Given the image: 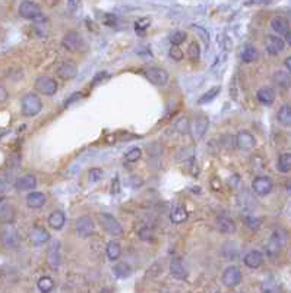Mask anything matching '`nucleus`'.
I'll return each mask as SVG.
<instances>
[{"label":"nucleus","mask_w":291,"mask_h":293,"mask_svg":"<svg viewBox=\"0 0 291 293\" xmlns=\"http://www.w3.org/2000/svg\"><path fill=\"white\" fill-rule=\"evenodd\" d=\"M98 222L101 225V228L111 236H122L123 235V226L117 222V218L111 214L107 212H100L98 215Z\"/></svg>","instance_id":"nucleus-1"},{"label":"nucleus","mask_w":291,"mask_h":293,"mask_svg":"<svg viewBox=\"0 0 291 293\" xmlns=\"http://www.w3.org/2000/svg\"><path fill=\"white\" fill-rule=\"evenodd\" d=\"M41 109H43V103L37 94L30 93L22 98V114L24 116H27V117L37 116L41 112Z\"/></svg>","instance_id":"nucleus-2"},{"label":"nucleus","mask_w":291,"mask_h":293,"mask_svg":"<svg viewBox=\"0 0 291 293\" xmlns=\"http://www.w3.org/2000/svg\"><path fill=\"white\" fill-rule=\"evenodd\" d=\"M285 242H287V235H285V232H284V230H281V229L274 230V233H272V235H271V238H269L268 246H266L268 254H269L271 257L278 255V254H279V252L284 249Z\"/></svg>","instance_id":"nucleus-3"},{"label":"nucleus","mask_w":291,"mask_h":293,"mask_svg":"<svg viewBox=\"0 0 291 293\" xmlns=\"http://www.w3.org/2000/svg\"><path fill=\"white\" fill-rule=\"evenodd\" d=\"M77 235L82 239H87L90 236H92L95 233V222L92 220V217L90 215H82L77 220V226H75Z\"/></svg>","instance_id":"nucleus-4"},{"label":"nucleus","mask_w":291,"mask_h":293,"mask_svg":"<svg viewBox=\"0 0 291 293\" xmlns=\"http://www.w3.org/2000/svg\"><path fill=\"white\" fill-rule=\"evenodd\" d=\"M145 77H147V80L150 82H153L154 85H158V87L167 85L168 80H170L167 70H164L161 67H155V66L145 69Z\"/></svg>","instance_id":"nucleus-5"},{"label":"nucleus","mask_w":291,"mask_h":293,"mask_svg":"<svg viewBox=\"0 0 291 293\" xmlns=\"http://www.w3.org/2000/svg\"><path fill=\"white\" fill-rule=\"evenodd\" d=\"M35 90L43 96H54L57 93V82L48 77H40L35 81Z\"/></svg>","instance_id":"nucleus-6"},{"label":"nucleus","mask_w":291,"mask_h":293,"mask_svg":"<svg viewBox=\"0 0 291 293\" xmlns=\"http://www.w3.org/2000/svg\"><path fill=\"white\" fill-rule=\"evenodd\" d=\"M242 281V271L237 265H230L223 273V283L227 287H236Z\"/></svg>","instance_id":"nucleus-7"},{"label":"nucleus","mask_w":291,"mask_h":293,"mask_svg":"<svg viewBox=\"0 0 291 293\" xmlns=\"http://www.w3.org/2000/svg\"><path fill=\"white\" fill-rule=\"evenodd\" d=\"M209 126V120L205 114H199L193 119V122L190 123V132L193 135L195 139H199L205 135V132L208 130Z\"/></svg>","instance_id":"nucleus-8"},{"label":"nucleus","mask_w":291,"mask_h":293,"mask_svg":"<svg viewBox=\"0 0 291 293\" xmlns=\"http://www.w3.org/2000/svg\"><path fill=\"white\" fill-rule=\"evenodd\" d=\"M272 180L266 176H256L252 182V189L256 195L265 196L272 191Z\"/></svg>","instance_id":"nucleus-9"},{"label":"nucleus","mask_w":291,"mask_h":293,"mask_svg":"<svg viewBox=\"0 0 291 293\" xmlns=\"http://www.w3.org/2000/svg\"><path fill=\"white\" fill-rule=\"evenodd\" d=\"M63 47L69 51H79L84 47V40L78 33H67L61 41Z\"/></svg>","instance_id":"nucleus-10"},{"label":"nucleus","mask_w":291,"mask_h":293,"mask_svg":"<svg viewBox=\"0 0 291 293\" xmlns=\"http://www.w3.org/2000/svg\"><path fill=\"white\" fill-rule=\"evenodd\" d=\"M19 15L24 18V19H38L41 16V9L37 3L34 2H22L19 5Z\"/></svg>","instance_id":"nucleus-11"},{"label":"nucleus","mask_w":291,"mask_h":293,"mask_svg":"<svg viewBox=\"0 0 291 293\" xmlns=\"http://www.w3.org/2000/svg\"><path fill=\"white\" fill-rule=\"evenodd\" d=\"M170 273L177 280H186L189 276V270L184 264V261L179 257H174L170 262Z\"/></svg>","instance_id":"nucleus-12"},{"label":"nucleus","mask_w":291,"mask_h":293,"mask_svg":"<svg viewBox=\"0 0 291 293\" xmlns=\"http://www.w3.org/2000/svg\"><path fill=\"white\" fill-rule=\"evenodd\" d=\"M236 144H237V146H239L240 150L247 151V150L255 148L256 139H255V136H253L250 132H247V130H240V132L237 133V136H236Z\"/></svg>","instance_id":"nucleus-13"},{"label":"nucleus","mask_w":291,"mask_h":293,"mask_svg":"<svg viewBox=\"0 0 291 293\" xmlns=\"http://www.w3.org/2000/svg\"><path fill=\"white\" fill-rule=\"evenodd\" d=\"M265 49L269 54H279L285 49V41L276 35H268L265 38Z\"/></svg>","instance_id":"nucleus-14"},{"label":"nucleus","mask_w":291,"mask_h":293,"mask_svg":"<svg viewBox=\"0 0 291 293\" xmlns=\"http://www.w3.org/2000/svg\"><path fill=\"white\" fill-rule=\"evenodd\" d=\"M30 241H31L35 246H38V245L47 244V242L50 241V235H48V232H47L44 228H41V226H34V228L30 230Z\"/></svg>","instance_id":"nucleus-15"},{"label":"nucleus","mask_w":291,"mask_h":293,"mask_svg":"<svg viewBox=\"0 0 291 293\" xmlns=\"http://www.w3.org/2000/svg\"><path fill=\"white\" fill-rule=\"evenodd\" d=\"M15 220V208L8 201H0V222L12 223Z\"/></svg>","instance_id":"nucleus-16"},{"label":"nucleus","mask_w":291,"mask_h":293,"mask_svg":"<svg viewBox=\"0 0 291 293\" xmlns=\"http://www.w3.org/2000/svg\"><path fill=\"white\" fill-rule=\"evenodd\" d=\"M57 75L61 78V80H72L78 75V67L75 63H70V62H66L63 63L59 70H57Z\"/></svg>","instance_id":"nucleus-17"},{"label":"nucleus","mask_w":291,"mask_h":293,"mask_svg":"<svg viewBox=\"0 0 291 293\" xmlns=\"http://www.w3.org/2000/svg\"><path fill=\"white\" fill-rule=\"evenodd\" d=\"M47 260H48V264L54 268H57V265L60 264V242L59 241H53L51 245L48 246Z\"/></svg>","instance_id":"nucleus-18"},{"label":"nucleus","mask_w":291,"mask_h":293,"mask_svg":"<svg viewBox=\"0 0 291 293\" xmlns=\"http://www.w3.org/2000/svg\"><path fill=\"white\" fill-rule=\"evenodd\" d=\"M2 239H3L5 246L9 248V249L18 248V246H19V242H21L19 235H18V232H16L15 229H6V230L3 232V238H2Z\"/></svg>","instance_id":"nucleus-19"},{"label":"nucleus","mask_w":291,"mask_h":293,"mask_svg":"<svg viewBox=\"0 0 291 293\" xmlns=\"http://www.w3.org/2000/svg\"><path fill=\"white\" fill-rule=\"evenodd\" d=\"M263 254L260 251H250L245 257V264L249 268H259L263 264Z\"/></svg>","instance_id":"nucleus-20"},{"label":"nucleus","mask_w":291,"mask_h":293,"mask_svg":"<svg viewBox=\"0 0 291 293\" xmlns=\"http://www.w3.org/2000/svg\"><path fill=\"white\" fill-rule=\"evenodd\" d=\"M274 82L276 87H279L281 90H288L291 87V77L290 73L285 72V70H276L274 73Z\"/></svg>","instance_id":"nucleus-21"},{"label":"nucleus","mask_w":291,"mask_h":293,"mask_svg":"<svg viewBox=\"0 0 291 293\" xmlns=\"http://www.w3.org/2000/svg\"><path fill=\"white\" fill-rule=\"evenodd\" d=\"M66 223V215L63 211H53L50 215H48V226L54 230H60Z\"/></svg>","instance_id":"nucleus-22"},{"label":"nucleus","mask_w":291,"mask_h":293,"mask_svg":"<svg viewBox=\"0 0 291 293\" xmlns=\"http://www.w3.org/2000/svg\"><path fill=\"white\" fill-rule=\"evenodd\" d=\"M37 186V178L34 175H25L15 182V188L18 191H30Z\"/></svg>","instance_id":"nucleus-23"},{"label":"nucleus","mask_w":291,"mask_h":293,"mask_svg":"<svg viewBox=\"0 0 291 293\" xmlns=\"http://www.w3.org/2000/svg\"><path fill=\"white\" fill-rule=\"evenodd\" d=\"M216 229L224 235H231L236 232V225L229 217H218L216 218Z\"/></svg>","instance_id":"nucleus-24"},{"label":"nucleus","mask_w":291,"mask_h":293,"mask_svg":"<svg viewBox=\"0 0 291 293\" xmlns=\"http://www.w3.org/2000/svg\"><path fill=\"white\" fill-rule=\"evenodd\" d=\"M256 97H258L259 103H262L265 106H271L275 101V91L271 87H263L258 91Z\"/></svg>","instance_id":"nucleus-25"},{"label":"nucleus","mask_w":291,"mask_h":293,"mask_svg":"<svg viewBox=\"0 0 291 293\" xmlns=\"http://www.w3.org/2000/svg\"><path fill=\"white\" fill-rule=\"evenodd\" d=\"M46 204V195L43 194V192H31L28 196H27V205L30 207V208H34V210H37V208H41L43 205Z\"/></svg>","instance_id":"nucleus-26"},{"label":"nucleus","mask_w":291,"mask_h":293,"mask_svg":"<svg viewBox=\"0 0 291 293\" xmlns=\"http://www.w3.org/2000/svg\"><path fill=\"white\" fill-rule=\"evenodd\" d=\"M259 59V50L255 46H246L242 51V60L246 63H253Z\"/></svg>","instance_id":"nucleus-27"},{"label":"nucleus","mask_w":291,"mask_h":293,"mask_svg":"<svg viewBox=\"0 0 291 293\" xmlns=\"http://www.w3.org/2000/svg\"><path fill=\"white\" fill-rule=\"evenodd\" d=\"M271 27H272V30H274L275 33H278V34H287V33L290 31L288 21H287L285 18H281V16L274 18V19L271 21Z\"/></svg>","instance_id":"nucleus-28"},{"label":"nucleus","mask_w":291,"mask_h":293,"mask_svg":"<svg viewBox=\"0 0 291 293\" xmlns=\"http://www.w3.org/2000/svg\"><path fill=\"white\" fill-rule=\"evenodd\" d=\"M262 293H282V286L274 278H268L262 283Z\"/></svg>","instance_id":"nucleus-29"},{"label":"nucleus","mask_w":291,"mask_h":293,"mask_svg":"<svg viewBox=\"0 0 291 293\" xmlns=\"http://www.w3.org/2000/svg\"><path fill=\"white\" fill-rule=\"evenodd\" d=\"M106 252H107V257H108L110 261H116V260H119V257H120V254H122L120 244L116 242V241H110V242L107 244Z\"/></svg>","instance_id":"nucleus-30"},{"label":"nucleus","mask_w":291,"mask_h":293,"mask_svg":"<svg viewBox=\"0 0 291 293\" xmlns=\"http://www.w3.org/2000/svg\"><path fill=\"white\" fill-rule=\"evenodd\" d=\"M170 220L176 225L183 223V222H186V220H187V211L183 207H176L170 212Z\"/></svg>","instance_id":"nucleus-31"},{"label":"nucleus","mask_w":291,"mask_h":293,"mask_svg":"<svg viewBox=\"0 0 291 293\" xmlns=\"http://www.w3.org/2000/svg\"><path fill=\"white\" fill-rule=\"evenodd\" d=\"M278 122L282 123L284 126H291V106H282L278 110Z\"/></svg>","instance_id":"nucleus-32"},{"label":"nucleus","mask_w":291,"mask_h":293,"mask_svg":"<svg viewBox=\"0 0 291 293\" xmlns=\"http://www.w3.org/2000/svg\"><path fill=\"white\" fill-rule=\"evenodd\" d=\"M276 167L281 173H288L291 170V154L285 153V154H281L278 157V163H276Z\"/></svg>","instance_id":"nucleus-33"},{"label":"nucleus","mask_w":291,"mask_h":293,"mask_svg":"<svg viewBox=\"0 0 291 293\" xmlns=\"http://www.w3.org/2000/svg\"><path fill=\"white\" fill-rule=\"evenodd\" d=\"M37 286H38V289H40L41 293H50V292L54 289V281H53L51 277L44 276V277H41V278L38 280Z\"/></svg>","instance_id":"nucleus-34"},{"label":"nucleus","mask_w":291,"mask_h":293,"mask_svg":"<svg viewBox=\"0 0 291 293\" xmlns=\"http://www.w3.org/2000/svg\"><path fill=\"white\" fill-rule=\"evenodd\" d=\"M221 91V88L220 87H214V88H211L209 91H206L200 98H199V104H206V103H211L216 96H218V93Z\"/></svg>","instance_id":"nucleus-35"},{"label":"nucleus","mask_w":291,"mask_h":293,"mask_svg":"<svg viewBox=\"0 0 291 293\" xmlns=\"http://www.w3.org/2000/svg\"><path fill=\"white\" fill-rule=\"evenodd\" d=\"M187 56H189V59L193 60V62H198V60H199V57H200V46H199L196 41H193V43L189 44Z\"/></svg>","instance_id":"nucleus-36"},{"label":"nucleus","mask_w":291,"mask_h":293,"mask_svg":"<svg viewBox=\"0 0 291 293\" xmlns=\"http://www.w3.org/2000/svg\"><path fill=\"white\" fill-rule=\"evenodd\" d=\"M168 40H170V43H171L173 46H177V47H179V46L186 40V33H184V31H180V30L173 31V33L170 34Z\"/></svg>","instance_id":"nucleus-37"},{"label":"nucleus","mask_w":291,"mask_h":293,"mask_svg":"<svg viewBox=\"0 0 291 293\" xmlns=\"http://www.w3.org/2000/svg\"><path fill=\"white\" fill-rule=\"evenodd\" d=\"M113 271H114V274H116V277H119V278H124V277H127L129 274H130V267L127 265V264H119V265H116L114 268H113Z\"/></svg>","instance_id":"nucleus-38"},{"label":"nucleus","mask_w":291,"mask_h":293,"mask_svg":"<svg viewBox=\"0 0 291 293\" xmlns=\"http://www.w3.org/2000/svg\"><path fill=\"white\" fill-rule=\"evenodd\" d=\"M176 129H177L180 133H187V132L190 130V122H189V119H187V117L179 119L177 123H176Z\"/></svg>","instance_id":"nucleus-39"},{"label":"nucleus","mask_w":291,"mask_h":293,"mask_svg":"<svg viewBox=\"0 0 291 293\" xmlns=\"http://www.w3.org/2000/svg\"><path fill=\"white\" fill-rule=\"evenodd\" d=\"M140 156H142L140 148L135 146V148H132V150H129V151L126 153V160H127V162H138V160L140 159Z\"/></svg>","instance_id":"nucleus-40"},{"label":"nucleus","mask_w":291,"mask_h":293,"mask_svg":"<svg viewBox=\"0 0 291 293\" xmlns=\"http://www.w3.org/2000/svg\"><path fill=\"white\" fill-rule=\"evenodd\" d=\"M139 238L142 241H153L154 239V230L150 228H143L139 230Z\"/></svg>","instance_id":"nucleus-41"},{"label":"nucleus","mask_w":291,"mask_h":293,"mask_svg":"<svg viewBox=\"0 0 291 293\" xmlns=\"http://www.w3.org/2000/svg\"><path fill=\"white\" fill-rule=\"evenodd\" d=\"M168 54H170V57H171L173 60H177V62H180V60L183 59V51H182V49L177 47V46H171Z\"/></svg>","instance_id":"nucleus-42"},{"label":"nucleus","mask_w":291,"mask_h":293,"mask_svg":"<svg viewBox=\"0 0 291 293\" xmlns=\"http://www.w3.org/2000/svg\"><path fill=\"white\" fill-rule=\"evenodd\" d=\"M103 176V170L101 169H91L88 172V178H90V182H97L100 180Z\"/></svg>","instance_id":"nucleus-43"},{"label":"nucleus","mask_w":291,"mask_h":293,"mask_svg":"<svg viewBox=\"0 0 291 293\" xmlns=\"http://www.w3.org/2000/svg\"><path fill=\"white\" fill-rule=\"evenodd\" d=\"M79 98H81V93H75L74 96H70V97H69V98L64 101V106L67 107V106H70L72 103H75V101H77V100H79Z\"/></svg>","instance_id":"nucleus-44"},{"label":"nucleus","mask_w":291,"mask_h":293,"mask_svg":"<svg viewBox=\"0 0 291 293\" xmlns=\"http://www.w3.org/2000/svg\"><path fill=\"white\" fill-rule=\"evenodd\" d=\"M103 78H108V73H106V72H101V73H98V75H95V77H94V81H92V84H94V85H95V84H100Z\"/></svg>","instance_id":"nucleus-45"},{"label":"nucleus","mask_w":291,"mask_h":293,"mask_svg":"<svg viewBox=\"0 0 291 293\" xmlns=\"http://www.w3.org/2000/svg\"><path fill=\"white\" fill-rule=\"evenodd\" d=\"M117 22V18L114 15H106V25H114Z\"/></svg>","instance_id":"nucleus-46"},{"label":"nucleus","mask_w":291,"mask_h":293,"mask_svg":"<svg viewBox=\"0 0 291 293\" xmlns=\"http://www.w3.org/2000/svg\"><path fill=\"white\" fill-rule=\"evenodd\" d=\"M145 28V27H150V19L147 18V19H140V21H138V24H136V30H139V28Z\"/></svg>","instance_id":"nucleus-47"},{"label":"nucleus","mask_w":291,"mask_h":293,"mask_svg":"<svg viewBox=\"0 0 291 293\" xmlns=\"http://www.w3.org/2000/svg\"><path fill=\"white\" fill-rule=\"evenodd\" d=\"M6 98H8V90L3 85H0V101H5Z\"/></svg>","instance_id":"nucleus-48"},{"label":"nucleus","mask_w":291,"mask_h":293,"mask_svg":"<svg viewBox=\"0 0 291 293\" xmlns=\"http://www.w3.org/2000/svg\"><path fill=\"white\" fill-rule=\"evenodd\" d=\"M285 67H287V72L290 73V77H291V56L285 59Z\"/></svg>","instance_id":"nucleus-49"},{"label":"nucleus","mask_w":291,"mask_h":293,"mask_svg":"<svg viewBox=\"0 0 291 293\" xmlns=\"http://www.w3.org/2000/svg\"><path fill=\"white\" fill-rule=\"evenodd\" d=\"M285 43L291 46V30H290V31H288V33L285 34Z\"/></svg>","instance_id":"nucleus-50"},{"label":"nucleus","mask_w":291,"mask_h":293,"mask_svg":"<svg viewBox=\"0 0 291 293\" xmlns=\"http://www.w3.org/2000/svg\"><path fill=\"white\" fill-rule=\"evenodd\" d=\"M3 135H5V133H0V139H2V136H3Z\"/></svg>","instance_id":"nucleus-51"}]
</instances>
